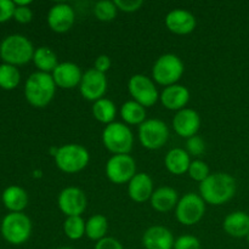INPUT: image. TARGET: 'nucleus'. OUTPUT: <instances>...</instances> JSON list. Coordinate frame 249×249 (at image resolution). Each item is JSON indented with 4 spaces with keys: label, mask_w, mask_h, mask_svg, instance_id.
<instances>
[{
    "label": "nucleus",
    "mask_w": 249,
    "mask_h": 249,
    "mask_svg": "<svg viewBox=\"0 0 249 249\" xmlns=\"http://www.w3.org/2000/svg\"><path fill=\"white\" fill-rule=\"evenodd\" d=\"M173 249H201V241L192 235H182L174 242Z\"/></svg>",
    "instance_id": "obj_34"
},
{
    "label": "nucleus",
    "mask_w": 249,
    "mask_h": 249,
    "mask_svg": "<svg viewBox=\"0 0 249 249\" xmlns=\"http://www.w3.org/2000/svg\"><path fill=\"white\" fill-rule=\"evenodd\" d=\"M191 162V156L181 147L172 148L164 157L165 168L173 175H182L189 172Z\"/></svg>",
    "instance_id": "obj_23"
},
{
    "label": "nucleus",
    "mask_w": 249,
    "mask_h": 249,
    "mask_svg": "<svg viewBox=\"0 0 249 249\" xmlns=\"http://www.w3.org/2000/svg\"><path fill=\"white\" fill-rule=\"evenodd\" d=\"M164 23L169 32L177 36H186L196 29L197 19L192 12L184 9H175L168 12Z\"/></svg>",
    "instance_id": "obj_16"
},
{
    "label": "nucleus",
    "mask_w": 249,
    "mask_h": 249,
    "mask_svg": "<svg viewBox=\"0 0 249 249\" xmlns=\"http://www.w3.org/2000/svg\"><path fill=\"white\" fill-rule=\"evenodd\" d=\"M206 204L199 194L189 192L184 195L175 207L177 220L185 226L196 225L203 219Z\"/></svg>",
    "instance_id": "obj_8"
},
{
    "label": "nucleus",
    "mask_w": 249,
    "mask_h": 249,
    "mask_svg": "<svg viewBox=\"0 0 249 249\" xmlns=\"http://www.w3.org/2000/svg\"><path fill=\"white\" fill-rule=\"evenodd\" d=\"M114 4H116L118 11L131 14V12H136L138 10H140L143 5V1L142 0H114Z\"/></svg>",
    "instance_id": "obj_35"
},
{
    "label": "nucleus",
    "mask_w": 249,
    "mask_h": 249,
    "mask_svg": "<svg viewBox=\"0 0 249 249\" xmlns=\"http://www.w3.org/2000/svg\"><path fill=\"white\" fill-rule=\"evenodd\" d=\"M107 231H108V221H107L106 216L102 214H95L87 220L85 236L89 240L99 242L100 240L106 237Z\"/></svg>",
    "instance_id": "obj_28"
},
{
    "label": "nucleus",
    "mask_w": 249,
    "mask_h": 249,
    "mask_svg": "<svg viewBox=\"0 0 249 249\" xmlns=\"http://www.w3.org/2000/svg\"><path fill=\"white\" fill-rule=\"evenodd\" d=\"M185 72L181 58L175 53H164L155 61L152 67V79L157 84L167 88L178 84Z\"/></svg>",
    "instance_id": "obj_6"
},
{
    "label": "nucleus",
    "mask_w": 249,
    "mask_h": 249,
    "mask_svg": "<svg viewBox=\"0 0 249 249\" xmlns=\"http://www.w3.org/2000/svg\"><path fill=\"white\" fill-rule=\"evenodd\" d=\"M2 237L11 245H23L32 233V221L23 213H9L2 219L0 226Z\"/></svg>",
    "instance_id": "obj_7"
},
{
    "label": "nucleus",
    "mask_w": 249,
    "mask_h": 249,
    "mask_svg": "<svg viewBox=\"0 0 249 249\" xmlns=\"http://www.w3.org/2000/svg\"><path fill=\"white\" fill-rule=\"evenodd\" d=\"M34 51L32 41L21 34H11L0 43V57L4 63L12 66L28 63L33 60Z\"/></svg>",
    "instance_id": "obj_3"
},
{
    "label": "nucleus",
    "mask_w": 249,
    "mask_h": 249,
    "mask_svg": "<svg viewBox=\"0 0 249 249\" xmlns=\"http://www.w3.org/2000/svg\"><path fill=\"white\" fill-rule=\"evenodd\" d=\"M173 128L180 138L187 140L198 133L201 128V116L197 111L186 107L175 113L173 118Z\"/></svg>",
    "instance_id": "obj_15"
},
{
    "label": "nucleus",
    "mask_w": 249,
    "mask_h": 249,
    "mask_svg": "<svg viewBox=\"0 0 249 249\" xmlns=\"http://www.w3.org/2000/svg\"><path fill=\"white\" fill-rule=\"evenodd\" d=\"M56 87L61 89H74L79 87L83 73L79 66L73 62H60L51 73Z\"/></svg>",
    "instance_id": "obj_17"
},
{
    "label": "nucleus",
    "mask_w": 249,
    "mask_h": 249,
    "mask_svg": "<svg viewBox=\"0 0 249 249\" xmlns=\"http://www.w3.org/2000/svg\"><path fill=\"white\" fill-rule=\"evenodd\" d=\"M14 18L18 23H29L33 18V12L29 6H16L14 12Z\"/></svg>",
    "instance_id": "obj_37"
},
{
    "label": "nucleus",
    "mask_w": 249,
    "mask_h": 249,
    "mask_svg": "<svg viewBox=\"0 0 249 249\" xmlns=\"http://www.w3.org/2000/svg\"><path fill=\"white\" fill-rule=\"evenodd\" d=\"M153 192V180L147 173H136L135 177L128 182V195L136 203L150 201Z\"/></svg>",
    "instance_id": "obj_20"
},
{
    "label": "nucleus",
    "mask_w": 249,
    "mask_h": 249,
    "mask_svg": "<svg viewBox=\"0 0 249 249\" xmlns=\"http://www.w3.org/2000/svg\"><path fill=\"white\" fill-rule=\"evenodd\" d=\"M105 172L113 184H128L136 175V162L130 155H113L107 160Z\"/></svg>",
    "instance_id": "obj_11"
},
{
    "label": "nucleus",
    "mask_w": 249,
    "mask_h": 249,
    "mask_svg": "<svg viewBox=\"0 0 249 249\" xmlns=\"http://www.w3.org/2000/svg\"><path fill=\"white\" fill-rule=\"evenodd\" d=\"M187 173H189V177L191 178L192 180L199 182V184L203 182L204 180L212 174L211 169H209V165L207 164L204 160H192L191 164H190L189 172Z\"/></svg>",
    "instance_id": "obj_32"
},
{
    "label": "nucleus",
    "mask_w": 249,
    "mask_h": 249,
    "mask_svg": "<svg viewBox=\"0 0 249 249\" xmlns=\"http://www.w3.org/2000/svg\"><path fill=\"white\" fill-rule=\"evenodd\" d=\"M48 26L55 33L62 34L70 31L75 22V11L70 4L58 2L50 7L48 12Z\"/></svg>",
    "instance_id": "obj_14"
},
{
    "label": "nucleus",
    "mask_w": 249,
    "mask_h": 249,
    "mask_svg": "<svg viewBox=\"0 0 249 249\" xmlns=\"http://www.w3.org/2000/svg\"><path fill=\"white\" fill-rule=\"evenodd\" d=\"M57 249H74V248H72V247H60Z\"/></svg>",
    "instance_id": "obj_41"
},
{
    "label": "nucleus",
    "mask_w": 249,
    "mask_h": 249,
    "mask_svg": "<svg viewBox=\"0 0 249 249\" xmlns=\"http://www.w3.org/2000/svg\"><path fill=\"white\" fill-rule=\"evenodd\" d=\"M57 207L67 216H82L88 207V198L82 189L75 186L65 187L58 194Z\"/></svg>",
    "instance_id": "obj_12"
},
{
    "label": "nucleus",
    "mask_w": 249,
    "mask_h": 249,
    "mask_svg": "<svg viewBox=\"0 0 249 249\" xmlns=\"http://www.w3.org/2000/svg\"><path fill=\"white\" fill-rule=\"evenodd\" d=\"M91 112L92 117L100 123L108 125V124L116 122L114 118L117 116V107L112 100L106 99V97L95 101L92 104Z\"/></svg>",
    "instance_id": "obj_27"
},
{
    "label": "nucleus",
    "mask_w": 249,
    "mask_h": 249,
    "mask_svg": "<svg viewBox=\"0 0 249 249\" xmlns=\"http://www.w3.org/2000/svg\"><path fill=\"white\" fill-rule=\"evenodd\" d=\"M179 199L177 190L169 186H162L155 190L151 196L150 203L151 207L158 213H167L175 209Z\"/></svg>",
    "instance_id": "obj_21"
},
{
    "label": "nucleus",
    "mask_w": 249,
    "mask_h": 249,
    "mask_svg": "<svg viewBox=\"0 0 249 249\" xmlns=\"http://www.w3.org/2000/svg\"><path fill=\"white\" fill-rule=\"evenodd\" d=\"M94 249H124V248L118 240H116L114 237H108V236H106L105 238L100 240L99 242H96Z\"/></svg>",
    "instance_id": "obj_38"
},
{
    "label": "nucleus",
    "mask_w": 249,
    "mask_h": 249,
    "mask_svg": "<svg viewBox=\"0 0 249 249\" xmlns=\"http://www.w3.org/2000/svg\"><path fill=\"white\" fill-rule=\"evenodd\" d=\"M21 80V73L16 66L2 63L0 65V88L4 90H14Z\"/></svg>",
    "instance_id": "obj_29"
},
{
    "label": "nucleus",
    "mask_w": 249,
    "mask_h": 249,
    "mask_svg": "<svg viewBox=\"0 0 249 249\" xmlns=\"http://www.w3.org/2000/svg\"><path fill=\"white\" fill-rule=\"evenodd\" d=\"M14 2L16 6H29L32 4L31 0H15Z\"/></svg>",
    "instance_id": "obj_40"
},
{
    "label": "nucleus",
    "mask_w": 249,
    "mask_h": 249,
    "mask_svg": "<svg viewBox=\"0 0 249 249\" xmlns=\"http://www.w3.org/2000/svg\"><path fill=\"white\" fill-rule=\"evenodd\" d=\"M102 143L113 155H129L134 146V134L123 122H113L105 126Z\"/></svg>",
    "instance_id": "obj_5"
},
{
    "label": "nucleus",
    "mask_w": 249,
    "mask_h": 249,
    "mask_svg": "<svg viewBox=\"0 0 249 249\" xmlns=\"http://www.w3.org/2000/svg\"><path fill=\"white\" fill-rule=\"evenodd\" d=\"M160 104L169 111L179 112L186 108L190 101V90L185 85L174 84L164 88L160 94Z\"/></svg>",
    "instance_id": "obj_18"
},
{
    "label": "nucleus",
    "mask_w": 249,
    "mask_h": 249,
    "mask_svg": "<svg viewBox=\"0 0 249 249\" xmlns=\"http://www.w3.org/2000/svg\"><path fill=\"white\" fill-rule=\"evenodd\" d=\"M117 14H118V9L114 1H111V0H101V1H97L94 6L95 17L101 22L113 21Z\"/></svg>",
    "instance_id": "obj_31"
},
{
    "label": "nucleus",
    "mask_w": 249,
    "mask_h": 249,
    "mask_svg": "<svg viewBox=\"0 0 249 249\" xmlns=\"http://www.w3.org/2000/svg\"><path fill=\"white\" fill-rule=\"evenodd\" d=\"M111 66H112V62H111V58H109V56L100 55V56H97L96 60H95L94 67L92 68H95V70L99 71V72L106 74V73L109 71V68H111Z\"/></svg>",
    "instance_id": "obj_39"
},
{
    "label": "nucleus",
    "mask_w": 249,
    "mask_h": 249,
    "mask_svg": "<svg viewBox=\"0 0 249 249\" xmlns=\"http://www.w3.org/2000/svg\"><path fill=\"white\" fill-rule=\"evenodd\" d=\"M190 156H194V157H199L201 155H203L204 151H206V142H204L203 139L198 135H195L192 138L187 139L186 140V148Z\"/></svg>",
    "instance_id": "obj_33"
},
{
    "label": "nucleus",
    "mask_w": 249,
    "mask_h": 249,
    "mask_svg": "<svg viewBox=\"0 0 249 249\" xmlns=\"http://www.w3.org/2000/svg\"><path fill=\"white\" fill-rule=\"evenodd\" d=\"M121 118L123 121L124 124L126 125H139L140 126L143 122L146 121V108L143 106H141L140 104H138L134 100L130 101L124 102L121 106Z\"/></svg>",
    "instance_id": "obj_25"
},
{
    "label": "nucleus",
    "mask_w": 249,
    "mask_h": 249,
    "mask_svg": "<svg viewBox=\"0 0 249 249\" xmlns=\"http://www.w3.org/2000/svg\"><path fill=\"white\" fill-rule=\"evenodd\" d=\"M16 5L11 0H0V23L9 21L14 17Z\"/></svg>",
    "instance_id": "obj_36"
},
{
    "label": "nucleus",
    "mask_w": 249,
    "mask_h": 249,
    "mask_svg": "<svg viewBox=\"0 0 249 249\" xmlns=\"http://www.w3.org/2000/svg\"><path fill=\"white\" fill-rule=\"evenodd\" d=\"M56 88L57 87L50 73L38 71L27 78L24 84V97L33 107L43 108L53 101Z\"/></svg>",
    "instance_id": "obj_2"
},
{
    "label": "nucleus",
    "mask_w": 249,
    "mask_h": 249,
    "mask_svg": "<svg viewBox=\"0 0 249 249\" xmlns=\"http://www.w3.org/2000/svg\"><path fill=\"white\" fill-rule=\"evenodd\" d=\"M174 242L172 231L165 226H151L142 235V245L146 249H173Z\"/></svg>",
    "instance_id": "obj_19"
},
{
    "label": "nucleus",
    "mask_w": 249,
    "mask_h": 249,
    "mask_svg": "<svg viewBox=\"0 0 249 249\" xmlns=\"http://www.w3.org/2000/svg\"><path fill=\"white\" fill-rule=\"evenodd\" d=\"M199 196L207 204L221 206L228 203L235 196L237 185L232 175L229 173H212L203 182L199 184Z\"/></svg>",
    "instance_id": "obj_1"
},
{
    "label": "nucleus",
    "mask_w": 249,
    "mask_h": 249,
    "mask_svg": "<svg viewBox=\"0 0 249 249\" xmlns=\"http://www.w3.org/2000/svg\"><path fill=\"white\" fill-rule=\"evenodd\" d=\"M107 78L106 74L99 72L95 68H90L83 73L82 80L79 84L80 95L88 101L95 102L100 99H104L107 91Z\"/></svg>",
    "instance_id": "obj_13"
},
{
    "label": "nucleus",
    "mask_w": 249,
    "mask_h": 249,
    "mask_svg": "<svg viewBox=\"0 0 249 249\" xmlns=\"http://www.w3.org/2000/svg\"><path fill=\"white\" fill-rule=\"evenodd\" d=\"M128 90L134 101L140 104L145 108L152 107L160 101V92H158L156 83L152 78L145 74H134L128 80Z\"/></svg>",
    "instance_id": "obj_10"
},
{
    "label": "nucleus",
    "mask_w": 249,
    "mask_h": 249,
    "mask_svg": "<svg viewBox=\"0 0 249 249\" xmlns=\"http://www.w3.org/2000/svg\"><path fill=\"white\" fill-rule=\"evenodd\" d=\"M34 66L39 70V72L53 73V70L57 67L58 58L55 51L48 46H39L36 49L33 55Z\"/></svg>",
    "instance_id": "obj_26"
},
{
    "label": "nucleus",
    "mask_w": 249,
    "mask_h": 249,
    "mask_svg": "<svg viewBox=\"0 0 249 249\" xmlns=\"http://www.w3.org/2000/svg\"><path fill=\"white\" fill-rule=\"evenodd\" d=\"M2 203L10 213H22L28 204V195L22 187L12 185L2 192Z\"/></svg>",
    "instance_id": "obj_24"
},
{
    "label": "nucleus",
    "mask_w": 249,
    "mask_h": 249,
    "mask_svg": "<svg viewBox=\"0 0 249 249\" xmlns=\"http://www.w3.org/2000/svg\"><path fill=\"white\" fill-rule=\"evenodd\" d=\"M85 225L87 221L82 216H67L63 221V232L70 240H80L85 236Z\"/></svg>",
    "instance_id": "obj_30"
},
{
    "label": "nucleus",
    "mask_w": 249,
    "mask_h": 249,
    "mask_svg": "<svg viewBox=\"0 0 249 249\" xmlns=\"http://www.w3.org/2000/svg\"><path fill=\"white\" fill-rule=\"evenodd\" d=\"M139 141L146 150L156 151L162 148L169 140V128L160 119H146L139 126Z\"/></svg>",
    "instance_id": "obj_9"
},
{
    "label": "nucleus",
    "mask_w": 249,
    "mask_h": 249,
    "mask_svg": "<svg viewBox=\"0 0 249 249\" xmlns=\"http://www.w3.org/2000/svg\"><path fill=\"white\" fill-rule=\"evenodd\" d=\"M246 238H247V241H248V243H249V233H248V235H247V237H246Z\"/></svg>",
    "instance_id": "obj_42"
},
{
    "label": "nucleus",
    "mask_w": 249,
    "mask_h": 249,
    "mask_svg": "<svg viewBox=\"0 0 249 249\" xmlns=\"http://www.w3.org/2000/svg\"><path fill=\"white\" fill-rule=\"evenodd\" d=\"M223 229L231 237H247L249 233V215L246 212H232L224 219Z\"/></svg>",
    "instance_id": "obj_22"
},
{
    "label": "nucleus",
    "mask_w": 249,
    "mask_h": 249,
    "mask_svg": "<svg viewBox=\"0 0 249 249\" xmlns=\"http://www.w3.org/2000/svg\"><path fill=\"white\" fill-rule=\"evenodd\" d=\"M55 164L61 172L66 174H75L88 167L90 153L79 143H66L60 146L53 156Z\"/></svg>",
    "instance_id": "obj_4"
}]
</instances>
